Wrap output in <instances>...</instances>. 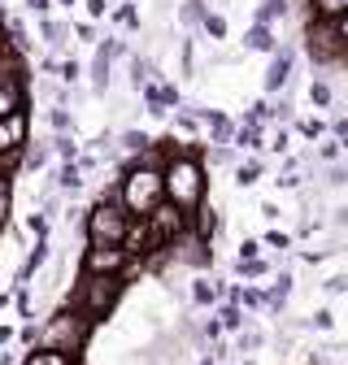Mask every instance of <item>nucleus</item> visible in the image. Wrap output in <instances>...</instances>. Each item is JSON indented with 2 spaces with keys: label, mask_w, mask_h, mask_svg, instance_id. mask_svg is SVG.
<instances>
[{
  "label": "nucleus",
  "mask_w": 348,
  "mask_h": 365,
  "mask_svg": "<svg viewBox=\"0 0 348 365\" xmlns=\"http://www.w3.org/2000/svg\"><path fill=\"white\" fill-rule=\"evenodd\" d=\"M161 196L192 213V209L205 200V170H200V161H192V157H174V161L161 170Z\"/></svg>",
  "instance_id": "obj_1"
},
{
  "label": "nucleus",
  "mask_w": 348,
  "mask_h": 365,
  "mask_svg": "<svg viewBox=\"0 0 348 365\" xmlns=\"http://www.w3.org/2000/svg\"><path fill=\"white\" fill-rule=\"evenodd\" d=\"M118 296H122V279H118V274H87V269H83V279H78V287H74L70 309H78L87 322H96V317L113 313Z\"/></svg>",
  "instance_id": "obj_2"
},
{
  "label": "nucleus",
  "mask_w": 348,
  "mask_h": 365,
  "mask_svg": "<svg viewBox=\"0 0 348 365\" xmlns=\"http://www.w3.org/2000/svg\"><path fill=\"white\" fill-rule=\"evenodd\" d=\"M87 335H92L87 317H83L78 309H61V313H53V317H48V327L39 331V344H44V348H57V352L78 356V352H83V344H87Z\"/></svg>",
  "instance_id": "obj_3"
},
{
  "label": "nucleus",
  "mask_w": 348,
  "mask_h": 365,
  "mask_svg": "<svg viewBox=\"0 0 348 365\" xmlns=\"http://www.w3.org/2000/svg\"><path fill=\"white\" fill-rule=\"evenodd\" d=\"M161 200V170L153 165H135L122 178V209L126 213H148Z\"/></svg>",
  "instance_id": "obj_4"
},
{
  "label": "nucleus",
  "mask_w": 348,
  "mask_h": 365,
  "mask_svg": "<svg viewBox=\"0 0 348 365\" xmlns=\"http://www.w3.org/2000/svg\"><path fill=\"white\" fill-rule=\"evenodd\" d=\"M130 213L122 209V200H101L92 213H87V240L92 244H122Z\"/></svg>",
  "instance_id": "obj_5"
},
{
  "label": "nucleus",
  "mask_w": 348,
  "mask_h": 365,
  "mask_svg": "<svg viewBox=\"0 0 348 365\" xmlns=\"http://www.w3.org/2000/svg\"><path fill=\"white\" fill-rule=\"evenodd\" d=\"M144 217H148V226H153V240H157V244H170L174 235L188 231V209H179V205L165 200V196H161Z\"/></svg>",
  "instance_id": "obj_6"
},
{
  "label": "nucleus",
  "mask_w": 348,
  "mask_h": 365,
  "mask_svg": "<svg viewBox=\"0 0 348 365\" xmlns=\"http://www.w3.org/2000/svg\"><path fill=\"white\" fill-rule=\"evenodd\" d=\"M122 265H126V248L122 244H92V252L83 257L87 274H122Z\"/></svg>",
  "instance_id": "obj_7"
},
{
  "label": "nucleus",
  "mask_w": 348,
  "mask_h": 365,
  "mask_svg": "<svg viewBox=\"0 0 348 365\" xmlns=\"http://www.w3.org/2000/svg\"><path fill=\"white\" fill-rule=\"evenodd\" d=\"M339 31H335V22H314L309 26V48H314V61H327V57H335V48H339Z\"/></svg>",
  "instance_id": "obj_8"
},
{
  "label": "nucleus",
  "mask_w": 348,
  "mask_h": 365,
  "mask_svg": "<svg viewBox=\"0 0 348 365\" xmlns=\"http://www.w3.org/2000/svg\"><path fill=\"white\" fill-rule=\"evenodd\" d=\"M244 48H252V53H275L279 43H275V31L266 26V22H252V31H248V39H244Z\"/></svg>",
  "instance_id": "obj_9"
},
{
  "label": "nucleus",
  "mask_w": 348,
  "mask_h": 365,
  "mask_svg": "<svg viewBox=\"0 0 348 365\" xmlns=\"http://www.w3.org/2000/svg\"><path fill=\"white\" fill-rule=\"evenodd\" d=\"M287 74H292V57L279 53V57L270 61V70H266V91H283V87H287Z\"/></svg>",
  "instance_id": "obj_10"
},
{
  "label": "nucleus",
  "mask_w": 348,
  "mask_h": 365,
  "mask_svg": "<svg viewBox=\"0 0 348 365\" xmlns=\"http://www.w3.org/2000/svg\"><path fill=\"white\" fill-rule=\"evenodd\" d=\"M179 105V91H174L170 83H161V87H148V109L161 118V109H174Z\"/></svg>",
  "instance_id": "obj_11"
},
{
  "label": "nucleus",
  "mask_w": 348,
  "mask_h": 365,
  "mask_svg": "<svg viewBox=\"0 0 348 365\" xmlns=\"http://www.w3.org/2000/svg\"><path fill=\"white\" fill-rule=\"evenodd\" d=\"M109 66H113V57H109L105 48H96L92 66H87V74H92V87H96V91H105V87H109Z\"/></svg>",
  "instance_id": "obj_12"
},
{
  "label": "nucleus",
  "mask_w": 348,
  "mask_h": 365,
  "mask_svg": "<svg viewBox=\"0 0 348 365\" xmlns=\"http://www.w3.org/2000/svg\"><path fill=\"white\" fill-rule=\"evenodd\" d=\"M205 122H209V130H213V144H227L231 135H235V126H231V118L227 113H218V109H209V113H200Z\"/></svg>",
  "instance_id": "obj_13"
},
{
  "label": "nucleus",
  "mask_w": 348,
  "mask_h": 365,
  "mask_svg": "<svg viewBox=\"0 0 348 365\" xmlns=\"http://www.w3.org/2000/svg\"><path fill=\"white\" fill-rule=\"evenodd\" d=\"M22 365H74V356H70V352H57V348H44V344H39V348H35V352H31Z\"/></svg>",
  "instance_id": "obj_14"
},
{
  "label": "nucleus",
  "mask_w": 348,
  "mask_h": 365,
  "mask_svg": "<svg viewBox=\"0 0 348 365\" xmlns=\"http://www.w3.org/2000/svg\"><path fill=\"white\" fill-rule=\"evenodd\" d=\"M314 14H318L322 22H339V18L348 14V0H314Z\"/></svg>",
  "instance_id": "obj_15"
},
{
  "label": "nucleus",
  "mask_w": 348,
  "mask_h": 365,
  "mask_svg": "<svg viewBox=\"0 0 348 365\" xmlns=\"http://www.w3.org/2000/svg\"><path fill=\"white\" fill-rule=\"evenodd\" d=\"M39 35L48 39L53 48H66V39H70V26H66V22H53V18H48V22L39 26Z\"/></svg>",
  "instance_id": "obj_16"
},
{
  "label": "nucleus",
  "mask_w": 348,
  "mask_h": 365,
  "mask_svg": "<svg viewBox=\"0 0 348 365\" xmlns=\"http://www.w3.org/2000/svg\"><path fill=\"white\" fill-rule=\"evenodd\" d=\"M283 14H287V0H261V9H257V22L275 26V22H279Z\"/></svg>",
  "instance_id": "obj_17"
},
{
  "label": "nucleus",
  "mask_w": 348,
  "mask_h": 365,
  "mask_svg": "<svg viewBox=\"0 0 348 365\" xmlns=\"http://www.w3.org/2000/svg\"><path fill=\"white\" fill-rule=\"evenodd\" d=\"M205 0H183V9H179V18H183V26H200L205 22Z\"/></svg>",
  "instance_id": "obj_18"
},
{
  "label": "nucleus",
  "mask_w": 348,
  "mask_h": 365,
  "mask_svg": "<svg viewBox=\"0 0 348 365\" xmlns=\"http://www.w3.org/2000/svg\"><path fill=\"white\" fill-rule=\"evenodd\" d=\"M213 226H218V217H213V209L200 200V205H196V235L209 240V235H213Z\"/></svg>",
  "instance_id": "obj_19"
},
{
  "label": "nucleus",
  "mask_w": 348,
  "mask_h": 365,
  "mask_svg": "<svg viewBox=\"0 0 348 365\" xmlns=\"http://www.w3.org/2000/svg\"><path fill=\"white\" fill-rule=\"evenodd\" d=\"M9 113H18V87L0 78V118H9Z\"/></svg>",
  "instance_id": "obj_20"
},
{
  "label": "nucleus",
  "mask_w": 348,
  "mask_h": 365,
  "mask_svg": "<svg viewBox=\"0 0 348 365\" xmlns=\"http://www.w3.org/2000/svg\"><path fill=\"white\" fill-rule=\"evenodd\" d=\"M200 26H205L213 39H227V18H222V14H205V22H200Z\"/></svg>",
  "instance_id": "obj_21"
},
{
  "label": "nucleus",
  "mask_w": 348,
  "mask_h": 365,
  "mask_svg": "<svg viewBox=\"0 0 348 365\" xmlns=\"http://www.w3.org/2000/svg\"><path fill=\"white\" fill-rule=\"evenodd\" d=\"M192 296H196V304H213V296H218V287H213L209 279H196V283H192Z\"/></svg>",
  "instance_id": "obj_22"
},
{
  "label": "nucleus",
  "mask_w": 348,
  "mask_h": 365,
  "mask_svg": "<svg viewBox=\"0 0 348 365\" xmlns=\"http://www.w3.org/2000/svg\"><path fill=\"white\" fill-rule=\"evenodd\" d=\"M122 148L144 153V148H148V135H140V130H122Z\"/></svg>",
  "instance_id": "obj_23"
},
{
  "label": "nucleus",
  "mask_w": 348,
  "mask_h": 365,
  "mask_svg": "<svg viewBox=\"0 0 348 365\" xmlns=\"http://www.w3.org/2000/svg\"><path fill=\"white\" fill-rule=\"evenodd\" d=\"M53 148H57V157H66V161H74V157H78V153H74V140H70L66 130H57V140H53Z\"/></svg>",
  "instance_id": "obj_24"
},
{
  "label": "nucleus",
  "mask_w": 348,
  "mask_h": 365,
  "mask_svg": "<svg viewBox=\"0 0 348 365\" xmlns=\"http://www.w3.org/2000/svg\"><path fill=\"white\" fill-rule=\"evenodd\" d=\"M5 222H9V182L0 178V231H5Z\"/></svg>",
  "instance_id": "obj_25"
},
{
  "label": "nucleus",
  "mask_w": 348,
  "mask_h": 365,
  "mask_svg": "<svg viewBox=\"0 0 348 365\" xmlns=\"http://www.w3.org/2000/svg\"><path fill=\"white\" fill-rule=\"evenodd\" d=\"M218 322H222L227 331H235V327H240V309H235V304H227V309H222V317H218Z\"/></svg>",
  "instance_id": "obj_26"
},
{
  "label": "nucleus",
  "mask_w": 348,
  "mask_h": 365,
  "mask_svg": "<svg viewBox=\"0 0 348 365\" xmlns=\"http://www.w3.org/2000/svg\"><path fill=\"white\" fill-rule=\"evenodd\" d=\"M48 126H53V130H66V126H70V113H66V109H48Z\"/></svg>",
  "instance_id": "obj_27"
},
{
  "label": "nucleus",
  "mask_w": 348,
  "mask_h": 365,
  "mask_svg": "<svg viewBox=\"0 0 348 365\" xmlns=\"http://www.w3.org/2000/svg\"><path fill=\"white\" fill-rule=\"evenodd\" d=\"M257 178H261V165L257 161H244L240 165V182H257Z\"/></svg>",
  "instance_id": "obj_28"
},
{
  "label": "nucleus",
  "mask_w": 348,
  "mask_h": 365,
  "mask_svg": "<svg viewBox=\"0 0 348 365\" xmlns=\"http://www.w3.org/2000/svg\"><path fill=\"white\" fill-rule=\"evenodd\" d=\"M113 18H118V22H126V26H140V14H135V5H122Z\"/></svg>",
  "instance_id": "obj_29"
},
{
  "label": "nucleus",
  "mask_w": 348,
  "mask_h": 365,
  "mask_svg": "<svg viewBox=\"0 0 348 365\" xmlns=\"http://www.w3.org/2000/svg\"><path fill=\"white\" fill-rule=\"evenodd\" d=\"M240 144H244V148H261V130H257V126L240 130Z\"/></svg>",
  "instance_id": "obj_30"
},
{
  "label": "nucleus",
  "mask_w": 348,
  "mask_h": 365,
  "mask_svg": "<svg viewBox=\"0 0 348 365\" xmlns=\"http://www.w3.org/2000/svg\"><path fill=\"white\" fill-rule=\"evenodd\" d=\"M196 122H200L196 109H179V126H183V130H196Z\"/></svg>",
  "instance_id": "obj_31"
},
{
  "label": "nucleus",
  "mask_w": 348,
  "mask_h": 365,
  "mask_svg": "<svg viewBox=\"0 0 348 365\" xmlns=\"http://www.w3.org/2000/svg\"><path fill=\"white\" fill-rule=\"evenodd\" d=\"M309 96H314V105H331V87H327V83H314Z\"/></svg>",
  "instance_id": "obj_32"
},
{
  "label": "nucleus",
  "mask_w": 348,
  "mask_h": 365,
  "mask_svg": "<svg viewBox=\"0 0 348 365\" xmlns=\"http://www.w3.org/2000/svg\"><path fill=\"white\" fill-rule=\"evenodd\" d=\"M266 118H270V105H266V101H261V105H252V113H248V122H252V126H261Z\"/></svg>",
  "instance_id": "obj_33"
},
{
  "label": "nucleus",
  "mask_w": 348,
  "mask_h": 365,
  "mask_svg": "<svg viewBox=\"0 0 348 365\" xmlns=\"http://www.w3.org/2000/svg\"><path fill=\"white\" fill-rule=\"evenodd\" d=\"M44 165V148L35 144V148H26V170H39Z\"/></svg>",
  "instance_id": "obj_34"
},
{
  "label": "nucleus",
  "mask_w": 348,
  "mask_h": 365,
  "mask_svg": "<svg viewBox=\"0 0 348 365\" xmlns=\"http://www.w3.org/2000/svg\"><path fill=\"white\" fill-rule=\"evenodd\" d=\"M74 35H78V39H96V26H92V22H83V26H74Z\"/></svg>",
  "instance_id": "obj_35"
},
{
  "label": "nucleus",
  "mask_w": 348,
  "mask_h": 365,
  "mask_svg": "<svg viewBox=\"0 0 348 365\" xmlns=\"http://www.w3.org/2000/svg\"><path fill=\"white\" fill-rule=\"evenodd\" d=\"M327 287H331V292H348V279H344V274H335V279H331Z\"/></svg>",
  "instance_id": "obj_36"
},
{
  "label": "nucleus",
  "mask_w": 348,
  "mask_h": 365,
  "mask_svg": "<svg viewBox=\"0 0 348 365\" xmlns=\"http://www.w3.org/2000/svg\"><path fill=\"white\" fill-rule=\"evenodd\" d=\"M322 157H327V161H335V157H339V144H335V140H331V144H322Z\"/></svg>",
  "instance_id": "obj_37"
},
{
  "label": "nucleus",
  "mask_w": 348,
  "mask_h": 365,
  "mask_svg": "<svg viewBox=\"0 0 348 365\" xmlns=\"http://www.w3.org/2000/svg\"><path fill=\"white\" fill-rule=\"evenodd\" d=\"M9 57V35H5V26H0V61Z\"/></svg>",
  "instance_id": "obj_38"
},
{
  "label": "nucleus",
  "mask_w": 348,
  "mask_h": 365,
  "mask_svg": "<svg viewBox=\"0 0 348 365\" xmlns=\"http://www.w3.org/2000/svg\"><path fill=\"white\" fill-rule=\"evenodd\" d=\"M335 31H339V39H344V43H348V14H344V18H339V22H335Z\"/></svg>",
  "instance_id": "obj_39"
},
{
  "label": "nucleus",
  "mask_w": 348,
  "mask_h": 365,
  "mask_svg": "<svg viewBox=\"0 0 348 365\" xmlns=\"http://www.w3.org/2000/svg\"><path fill=\"white\" fill-rule=\"evenodd\" d=\"M105 5H109V0H87V9H92V14H105Z\"/></svg>",
  "instance_id": "obj_40"
},
{
  "label": "nucleus",
  "mask_w": 348,
  "mask_h": 365,
  "mask_svg": "<svg viewBox=\"0 0 348 365\" xmlns=\"http://www.w3.org/2000/svg\"><path fill=\"white\" fill-rule=\"evenodd\" d=\"M9 335H14V331H9V327H0V344H9Z\"/></svg>",
  "instance_id": "obj_41"
},
{
  "label": "nucleus",
  "mask_w": 348,
  "mask_h": 365,
  "mask_svg": "<svg viewBox=\"0 0 348 365\" xmlns=\"http://www.w3.org/2000/svg\"><path fill=\"white\" fill-rule=\"evenodd\" d=\"M31 9H48V0H31Z\"/></svg>",
  "instance_id": "obj_42"
},
{
  "label": "nucleus",
  "mask_w": 348,
  "mask_h": 365,
  "mask_svg": "<svg viewBox=\"0 0 348 365\" xmlns=\"http://www.w3.org/2000/svg\"><path fill=\"white\" fill-rule=\"evenodd\" d=\"M61 5H74V0H61Z\"/></svg>",
  "instance_id": "obj_43"
}]
</instances>
